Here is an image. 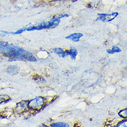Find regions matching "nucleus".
I'll use <instances>...</instances> for the list:
<instances>
[{"instance_id": "1", "label": "nucleus", "mask_w": 127, "mask_h": 127, "mask_svg": "<svg viewBox=\"0 0 127 127\" xmlns=\"http://www.w3.org/2000/svg\"><path fill=\"white\" fill-rule=\"evenodd\" d=\"M0 52L5 56L10 59V61L20 60L31 62H35L37 61L32 53L6 42H0Z\"/></svg>"}, {"instance_id": "2", "label": "nucleus", "mask_w": 127, "mask_h": 127, "mask_svg": "<svg viewBox=\"0 0 127 127\" xmlns=\"http://www.w3.org/2000/svg\"><path fill=\"white\" fill-rule=\"evenodd\" d=\"M60 22H61V19H59V17H56L49 20L48 22H43L36 26H31L29 27L26 28V31H31L35 30L40 31L42 29H53L56 27L59 24Z\"/></svg>"}, {"instance_id": "3", "label": "nucleus", "mask_w": 127, "mask_h": 127, "mask_svg": "<svg viewBox=\"0 0 127 127\" xmlns=\"http://www.w3.org/2000/svg\"><path fill=\"white\" fill-rule=\"evenodd\" d=\"M29 108L35 110L42 109L45 104V99L43 96H37L29 101Z\"/></svg>"}, {"instance_id": "4", "label": "nucleus", "mask_w": 127, "mask_h": 127, "mask_svg": "<svg viewBox=\"0 0 127 127\" xmlns=\"http://www.w3.org/2000/svg\"><path fill=\"white\" fill-rule=\"evenodd\" d=\"M29 101H21L16 104L15 110L17 114H22L27 112L29 109Z\"/></svg>"}, {"instance_id": "5", "label": "nucleus", "mask_w": 127, "mask_h": 127, "mask_svg": "<svg viewBox=\"0 0 127 127\" xmlns=\"http://www.w3.org/2000/svg\"><path fill=\"white\" fill-rule=\"evenodd\" d=\"M118 16V13H113L110 14H105V13H99L98 14L97 20L102 21L105 22H108L110 21L113 20Z\"/></svg>"}, {"instance_id": "6", "label": "nucleus", "mask_w": 127, "mask_h": 127, "mask_svg": "<svg viewBox=\"0 0 127 127\" xmlns=\"http://www.w3.org/2000/svg\"><path fill=\"white\" fill-rule=\"evenodd\" d=\"M83 33H72V34L69 35L68 36L66 37V39L67 40H71L72 41L76 42H79V40L80 38L82 37Z\"/></svg>"}, {"instance_id": "7", "label": "nucleus", "mask_w": 127, "mask_h": 127, "mask_svg": "<svg viewBox=\"0 0 127 127\" xmlns=\"http://www.w3.org/2000/svg\"><path fill=\"white\" fill-rule=\"evenodd\" d=\"M53 52L59 55V56L62 57V58H65L66 56H69L68 51H64L63 49L61 48H55L53 49Z\"/></svg>"}, {"instance_id": "8", "label": "nucleus", "mask_w": 127, "mask_h": 127, "mask_svg": "<svg viewBox=\"0 0 127 127\" xmlns=\"http://www.w3.org/2000/svg\"><path fill=\"white\" fill-rule=\"evenodd\" d=\"M7 71L10 74H16L20 71V68L16 65H11L8 67Z\"/></svg>"}, {"instance_id": "9", "label": "nucleus", "mask_w": 127, "mask_h": 127, "mask_svg": "<svg viewBox=\"0 0 127 127\" xmlns=\"http://www.w3.org/2000/svg\"><path fill=\"white\" fill-rule=\"evenodd\" d=\"M68 54L70 56L71 59H73V60H75L76 58V56L78 54V52H77V49L75 47H71L69 51H68Z\"/></svg>"}, {"instance_id": "10", "label": "nucleus", "mask_w": 127, "mask_h": 127, "mask_svg": "<svg viewBox=\"0 0 127 127\" xmlns=\"http://www.w3.org/2000/svg\"><path fill=\"white\" fill-rule=\"evenodd\" d=\"M10 100V97L7 95H0V104L6 103Z\"/></svg>"}, {"instance_id": "11", "label": "nucleus", "mask_w": 127, "mask_h": 127, "mask_svg": "<svg viewBox=\"0 0 127 127\" xmlns=\"http://www.w3.org/2000/svg\"><path fill=\"white\" fill-rule=\"evenodd\" d=\"M121 51L122 50L118 47H117V46H113L111 49H109V50L108 49L107 52L108 54H114V53H119V52H121Z\"/></svg>"}, {"instance_id": "12", "label": "nucleus", "mask_w": 127, "mask_h": 127, "mask_svg": "<svg viewBox=\"0 0 127 127\" xmlns=\"http://www.w3.org/2000/svg\"><path fill=\"white\" fill-rule=\"evenodd\" d=\"M51 127H69V125L64 122H57L51 124Z\"/></svg>"}, {"instance_id": "13", "label": "nucleus", "mask_w": 127, "mask_h": 127, "mask_svg": "<svg viewBox=\"0 0 127 127\" xmlns=\"http://www.w3.org/2000/svg\"><path fill=\"white\" fill-rule=\"evenodd\" d=\"M118 115H119V116L122 117V118L127 119V108H125V109H123V110H120V111L119 112Z\"/></svg>"}, {"instance_id": "14", "label": "nucleus", "mask_w": 127, "mask_h": 127, "mask_svg": "<svg viewBox=\"0 0 127 127\" xmlns=\"http://www.w3.org/2000/svg\"><path fill=\"white\" fill-rule=\"evenodd\" d=\"M127 121L126 120H124L123 121L120 122L119 124H117V127H127Z\"/></svg>"}, {"instance_id": "15", "label": "nucleus", "mask_w": 127, "mask_h": 127, "mask_svg": "<svg viewBox=\"0 0 127 127\" xmlns=\"http://www.w3.org/2000/svg\"><path fill=\"white\" fill-rule=\"evenodd\" d=\"M68 17V15H59L57 17H59V19H61L63 17Z\"/></svg>"}]
</instances>
